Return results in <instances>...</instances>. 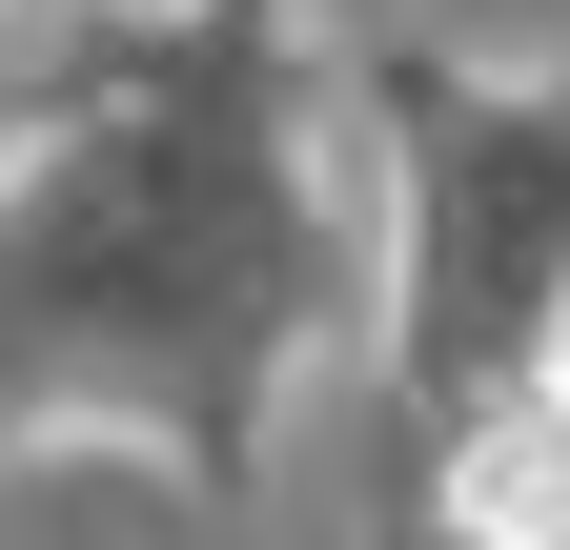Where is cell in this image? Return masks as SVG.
I'll list each match as a JSON object with an SVG mask.
<instances>
[{"label": "cell", "instance_id": "6da1fadb", "mask_svg": "<svg viewBox=\"0 0 570 550\" xmlns=\"http://www.w3.org/2000/svg\"><path fill=\"white\" fill-rule=\"evenodd\" d=\"M449 510H469V550H570V407H489Z\"/></svg>", "mask_w": 570, "mask_h": 550}]
</instances>
